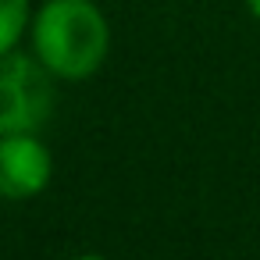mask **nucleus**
<instances>
[{
    "mask_svg": "<svg viewBox=\"0 0 260 260\" xmlns=\"http://www.w3.org/2000/svg\"><path fill=\"white\" fill-rule=\"evenodd\" d=\"M40 64L61 82L93 79L111 54V22L96 0H43L29 25Z\"/></svg>",
    "mask_w": 260,
    "mask_h": 260,
    "instance_id": "obj_1",
    "label": "nucleus"
},
{
    "mask_svg": "<svg viewBox=\"0 0 260 260\" xmlns=\"http://www.w3.org/2000/svg\"><path fill=\"white\" fill-rule=\"evenodd\" d=\"M54 75L40 64L36 54H0V136L43 132L54 118Z\"/></svg>",
    "mask_w": 260,
    "mask_h": 260,
    "instance_id": "obj_2",
    "label": "nucleus"
},
{
    "mask_svg": "<svg viewBox=\"0 0 260 260\" xmlns=\"http://www.w3.org/2000/svg\"><path fill=\"white\" fill-rule=\"evenodd\" d=\"M54 182V153L40 132L0 136V196L25 203L47 192Z\"/></svg>",
    "mask_w": 260,
    "mask_h": 260,
    "instance_id": "obj_3",
    "label": "nucleus"
},
{
    "mask_svg": "<svg viewBox=\"0 0 260 260\" xmlns=\"http://www.w3.org/2000/svg\"><path fill=\"white\" fill-rule=\"evenodd\" d=\"M32 0H0V54L18 50L32 25Z\"/></svg>",
    "mask_w": 260,
    "mask_h": 260,
    "instance_id": "obj_4",
    "label": "nucleus"
},
{
    "mask_svg": "<svg viewBox=\"0 0 260 260\" xmlns=\"http://www.w3.org/2000/svg\"><path fill=\"white\" fill-rule=\"evenodd\" d=\"M68 260H111V256H104V253H75Z\"/></svg>",
    "mask_w": 260,
    "mask_h": 260,
    "instance_id": "obj_5",
    "label": "nucleus"
},
{
    "mask_svg": "<svg viewBox=\"0 0 260 260\" xmlns=\"http://www.w3.org/2000/svg\"><path fill=\"white\" fill-rule=\"evenodd\" d=\"M242 4H246V11H249V15L260 22V0H242Z\"/></svg>",
    "mask_w": 260,
    "mask_h": 260,
    "instance_id": "obj_6",
    "label": "nucleus"
}]
</instances>
